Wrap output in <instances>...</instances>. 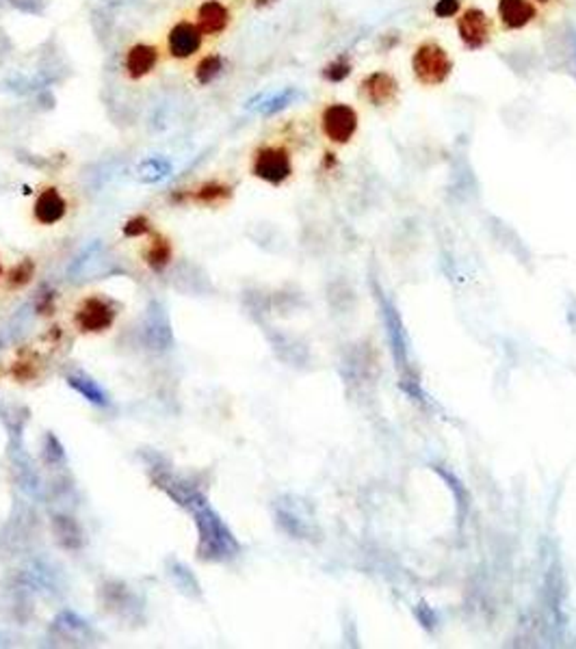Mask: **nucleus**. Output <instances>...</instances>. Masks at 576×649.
<instances>
[{
  "label": "nucleus",
  "mask_w": 576,
  "mask_h": 649,
  "mask_svg": "<svg viewBox=\"0 0 576 649\" xmlns=\"http://www.w3.org/2000/svg\"><path fill=\"white\" fill-rule=\"evenodd\" d=\"M152 468H154V476H152L154 485L159 487V489H163L178 507L187 508V511H196L197 507L208 502V498L204 496L202 491L197 489V485H193L187 476L176 474L174 470L169 468H159V465L154 463Z\"/></svg>",
  "instance_id": "10"
},
{
  "label": "nucleus",
  "mask_w": 576,
  "mask_h": 649,
  "mask_svg": "<svg viewBox=\"0 0 576 649\" xmlns=\"http://www.w3.org/2000/svg\"><path fill=\"white\" fill-rule=\"evenodd\" d=\"M352 72H353L352 59H349L347 54H341V57L332 59L330 63L323 65L321 76L323 80H327V83H343V80H347L349 76H352Z\"/></svg>",
  "instance_id": "21"
},
{
  "label": "nucleus",
  "mask_w": 576,
  "mask_h": 649,
  "mask_svg": "<svg viewBox=\"0 0 576 649\" xmlns=\"http://www.w3.org/2000/svg\"><path fill=\"white\" fill-rule=\"evenodd\" d=\"M150 232H152V224H150V221L145 219L143 215L133 216V219L128 221L126 225H123V234L131 236V238H134V236H143V234H150Z\"/></svg>",
  "instance_id": "25"
},
{
  "label": "nucleus",
  "mask_w": 576,
  "mask_h": 649,
  "mask_svg": "<svg viewBox=\"0 0 576 649\" xmlns=\"http://www.w3.org/2000/svg\"><path fill=\"white\" fill-rule=\"evenodd\" d=\"M293 150L287 141L267 139L258 143L251 151V176L258 180L271 184V187H279L293 176Z\"/></svg>",
  "instance_id": "5"
},
{
  "label": "nucleus",
  "mask_w": 576,
  "mask_h": 649,
  "mask_svg": "<svg viewBox=\"0 0 576 649\" xmlns=\"http://www.w3.org/2000/svg\"><path fill=\"white\" fill-rule=\"evenodd\" d=\"M68 386L72 389H77L80 397H83L85 400H89V403L98 405V407H106V405H111L109 392H106V389L102 388L94 377L87 375V372H83V370L69 372Z\"/></svg>",
  "instance_id": "16"
},
{
  "label": "nucleus",
  "mask_w": 576,
  "mask_h": 649,
  "mask_svg": "<svg viewBox=\"0 0 576 649\" xmlns=\"http://www.w3.org/2000/svg\"><path fill=\"white\" fill-rule=\"evenodd\" d=\"M143 340L150 349L167 351L174 344V332H171L169 314L163 307V303L152 301L145 310L143 318Z\"/></svg>",
  "instance_id": "12"
},
{
  "label": "nucleus",
  "mask_w": 576,
  "mask_h": 649,
  "mask_svg": "<svg viewBox=\"0 0 576 649\" xmlns=\"http://www.w3.org/2000/svg\"><path fill=\"white\" fill-rule=\"evenodd\" d=\"M457 35L466 50L479 52L494 40V22L481 7H466L457 15Z\"/></svg>",
  "instance_id": "9"
},
{
  "label": "nucleus",
  "mask_w": 576,
  "mask_h": 649,
  "mask_svg": "<svg viewBox=\"0 0 576 649\" xmlns=\"http://www.w3.org/2000/svg\"><path fill=\"white\" fill-rule=\"evenodd\" d=\"M0 275H3V267H0Z\"/></svg>",
  "instance_id": "30"
},
{
  "label": "nucleus",
  "mask_w": 576,
  "mask_h": 649,
  "mask_svg": "<svg viewBox=\"0 0 576 649\" xmlns=\"http://www.w3.org/2000/svg\"><path fill=\"white\" fill-rule=\"evenodd\" d=\"M167 576L174 582V587L180 593H185L187 598H202V584L196 578V573L191 571V567H187L185 562L178 559L167 561Z\"/></svg>",
  "instance_id": "18"
},
{
  "label": "nucleus",
  "mask_w": 576,
  "mask_h": 649,
  "mask_svg": "<svg viewBox=\"0 0 576 649\" xmlns=\"http://www.w3.org/2000/svg\"><path fill=\"white\" fill-rule=\"evenodd\" d=\"M316 123L323 139L330 141L332 145H347L358 134L360 115L347 102H325L319 108Z\"/></svg>",
  "instance_id": "7"
},
{
  "label": "nucleus",
  "mask_w": 576,
  "mask_h": 649,
  "mask_svg": "<svg viewBox=\"0 0 576 649\" xmlns=\"http://www.w3.org/2000/svg\"><path fill=\"white\" fill-rule=\"evenodd\" d=\"M115 321V307L105 297H87L77 310V324L80 332H105Z\"/></svg>",
  "instance_id": "13"
},
{
  "label": "nucleus",
  "mask_w": 576,
  "mask_h": 649,
  "mask_svg": "<svg viewBox=\"0 0 576 649\" xmlns=\"http://www.w3.org/2000/svg\"><path fill=\"white\" fill-rule=\"evenodd\" d=\"M497 15L500 22V29L516 32L525 31L540 18V9L533 0H498Z\"/></svg>",
  "instance_id": "14"
},
{
  "label": "nucleus",
  "mask_w": 576,
  "mask_h": 649,
  "mask_svg": "<svg viewBox=\"0 0 576 649\" xmlns=\"http://www.w3.org/2000/svg\"><path fill=\"white\" fill-rule=\"evenodd\" d=\"M69 213V197L57 184H46L40 191L35 193L33 206H31V215L37 225L52 227L66 221Z\"/></svg>",
  "instance_id": "11"
},
{
  "label": "nucleus",
  "mask_w": 576,
  "mask_h": 649,
  "mask_svg": "<svg viewBox=\"0 0 576 649\" xmlns=\"http://www.w3.org/2000/svg\"><path fill=\"white\" fill-rule=\"evenodd\" d=\"M533 3H535V5H537V7H548V5L557 3V0H533Z\"/></svg>",
  "instance_id": "29"
},
{
  "label": "nucleus",
  "mask_w": 576,
  "mask_h": 649,
  "mask_svg": "<svg viewBox=\"0 0 576 649\" xmlns=\"http://www.w3.org/2000/svg\"><path fill=\"white\" fill-rule=\"evenodd\" d=\"M254 3L256 9H265V7H271V5H276L278 0H251Z\"/></svg>",
  "instance_id": "27"
},
{
  "label": "nucleus",
  "mask_w": 576,
  "mask_h": 649,
  "mask_svg": "<svg viewBox=\"0 0 576 649\" xmlns=\"http://www.w3.org/2000/svg\"><path fill=\"white\" fill-rule=\"evenodd\" d=\"M572 69H574V78H576V32L572 37Z\"/></svg>",
  "instance_id": "28"
},
{
  "label": "nucleus",
  "mask_w": 576,
  "mask_h": 649,
  "mask_svg": "<svg viewBox=\"0 0 576 649\" xmlns=\"http://www.w3.org/2000/svg\"><path fill=\"white\" fill-rule=\"evenodd\" d=\"M358 96L364 105L384 111L399 102L401 85L389 69H375V72L362 76V80L358 83Z\"/></svg>",
  "instance_id": "8"
},
{
  "label": "nucleus",
  "mask_w": 576,
  "mask_h": 649,
  "mask_svg": "<svg viewBox=\"0 0 576 649\" xmlns=\"http://www.w3.org/2000/svg\"><path fill=\"white\" fill-rule=\"evenodd\" d=\"M233 195V187L224 180H204L193 187L191 191H187V197H191L193 202L200 204V206H215V204H224L225 199H230Z\"/></svg>",
  "instance_id": "19"
},
{
  "label": "nucleus",
  "mask_w": 576,
  "mask_h": 649,
  "mask_svg": "<svg viewBox=\"0 0 576 649\" xmlns=\"http://www.w3.org/2000/svg\"><path fill=\"white\" fill-rule=\"evenodd\" d=\"M187 11L213 46L225 40L236 24L233 0H196L193 5H188Z\"/></svg>",
  "instance_id": "6"
},
{
  "label": "nucleus",
  "mask_w": 576,
  "mask_h": 649,
  "mask_svg": "<svg viewBox=\"0 0 576 649\" xmlns=\"http://www.w3.org/2000/svg\"><path fill=\"white\" fill-rule=\"evenodd\" d=\"M462 5H464V0H435L432 11H434L435 18L451 20V18H457V15L462 14Z\"/></svg>",
  "instance_id": "24"
},
{
  "label": "nucleus",
  "mask_w": 576,
  "mask_h": 649,
  "mask_svg": "<svg viewBox=\"0 0 576 649\" xmlns=\"http://www.w3.org/2000/svg\"><path fill=\"white\" fill-rule=\"evenodd\" d=\"M52 535L59 541V545L66 550H78L85 544V530L74 517L69 516H55L50 522Z\"/></svg>",
  "instance_id": "17"
},
{
  "label": "nucleus",
  "mask_w": 576,
  "mask_h": 649,
  "mask_svg": "<svg viewBox=\"0 0 576 649\" xmlns=\"http://www.w3.org/2000/svg\"><path fill=\"white\" fill-rule=\"evenodd\" d=\"M145 260H148L150 267L154 269H165L167 264L171 262V245L165 236L154 234L152 241H150L148 249H145Z\"/></svg>",
  "instance_id": "20"
},
{
  "label": "nucleus",
  "mask_w": 576,
  "mask_h": 649,
  "mask_svg": "<svg viewBox=\"0 0 576 649\" xmlns=\"http://www.w3.org/2000/svg\"><path fill=\"white\" fill-rule=\"evenodd\" d=\"M169 171H171V165H169V162H167V160H163V159H150V160H143L142 165H139L137 178H139V180H142V182L152 184V182H160V180H163V178L169 176Z\"/></svg>",
  "instance_id": "22"
},
{
  "label": "nucleus",
  "mask_w": 576,
  "mask_h": 649,
  "mask_svg": "<svg viewBox=\"0 0 576 649\" xmlns=\"http://www.w3.org/2000/svg\"><path fill=\"white\" fill-rule=\"evenodd\" d=\"M299 94L295 89H284V91H278V94L269 96L262 100L261 105V111L265 113V115H273V113L282 111V108H287L288 105H293L295 100H297Z\"/></svg>",
  "instance_id": "23"
},
{
  "label": "nucleus",
  "mask_w": 576,
  "mask_h": 649,
  "mask_svg": "<svg viewBox=\"0 0 576 649\" xmlns=\"http://www.w3.org/2000/svg\"><path fill=\"white\" fill-rule=\"evenodd\" d=\"M410 65L414 80L421 87H427V89L443 87L455 69V63L453 59H451L449 50H446L438 40H432V37L416 43Z\"/></svg>",
  "instance_id": "4"
},
{
  "label": "nucleus",
  "mask_w": 576,
  "mask_h": 649,
  "mask_svg": "<svg viewBox=\"0 0 576 649\" xmlns=\"http://www.w3.org/2000/svg\"><path fill=\"white\" fill-rule=\"evenodd\" d=\"M31 275H33V264H31L29 260H24V262L20 264L18 269H14V273H12V278H14V279H12V284H24V281L29 279Z\"/></svg>",
  "instance_id": "26"
},
{
  "label": "nucleus",
  "mask_w": 576,
  "mask_h": 649,
  "mask_svg": "<svg viewBox=\"0 0 576 649\" xmlns=\"http://www.w3.org/2000/svg\"><path fill=\"white\" fill-rule=\"evenodd\" d=\"M159 37L160 43H163L167 63L176 65L178 69H187L200 54L213 46L200 31V26L188 15L187 9L167 22Z\"/></svg>",
  "instance_id": "2"
},
{
  "label": "nucleus",
  "mask_w": 576,
  "mask_h": 649,
  "mask_svg": "<svg viewBox=\"0 0 576 649\" xmlns=\"http://www.w3.org/2000/svg\"><path fill=\"white\" fill-rule=\"evenodd\" d=\"M191 513L197 526V559L204 562L233 561L241 552V545L222 516L208 502Z\"/></svg>",
  "instance_id": "1"
},
{
  "label": "nucleus",
  "mask_w": 576,
  "mask_h": 649,
  "mask_svg": "<svg viewBox=\"0 0 576 649\" xmlns=\"http://www.w3.org/2000/svg\"><path fill=\"white\" fill-rule=\"evenodd\" d=\"M225 65H228V61H225L224 54L215 46H211L187 68L188 80H191L196 87H211L222 78L225 72Z\"/></svg>",
  "instance_id": "15"
},
{
  "label": "nucleus",
  "mask_w": 576,
  "mask_h": 649,
  "mask_svg": "<svg viewBox=\"0 0 576 649\" xmlns=\"http://www.w3.org/2000/svg\"><path fill=\"white\" fill-rule=\"evenodd\" d=\"M167 65L160 37L139 35L122 48L120 74L126 83L143 85L150 83Z\"/></svg>",
  "instance_id": "3"
}]
</instances>
